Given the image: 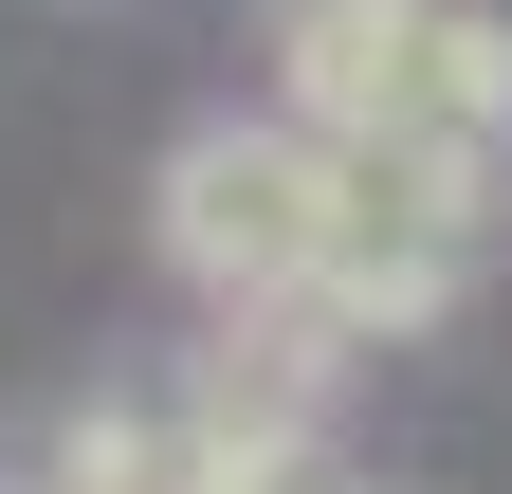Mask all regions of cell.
Instances as JSON below:
<instances>
[{"mask_svg": "<svg viewBox=\"0 0 512 494\" xmlns=\"http://www.w3.org/2000/svg\"><path fill=\"white\" fill-rule=\"evenodd\" d=\"M403 55H421V0H275V92L311 147H384Z\"/></svg>", "mask_w": 512, "mask_h": 494, "instance_id": "2", "label": "cell"}, {"mask_svg": "<svg viewBox=\"0 0 512 494\" xmlns=\"http://www.w3.org/2000/svg\"><path fill=\"white\" fill-rule=\"evenodd\" d=\"M165 257L220 293V312H311V275H330V147L293 129V110H256V129H183L165 147Z\"/></svg>", "mask_w": 512, "mask_h": 494, "instance_id": "1", "label": "cell"}]
</instances>
